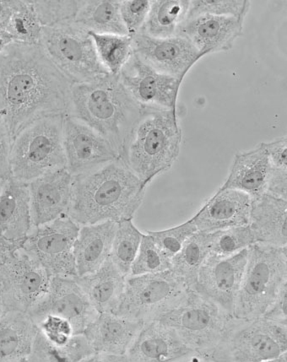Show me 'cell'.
<instances>
[{
	"label": "cell",
	"mask_w": 287,
	"mask_h": 362,
	"mask_svg": "<svg viewBox=\"0 0 287 362\" xmlns=\"http://www.w3.org/2000/svg\"><path fill=\"white\" fill-rule=\"evenodd\" d=\"M13 139L11 135L0 119V180L6 181L11 177V153Z\"/></svg>",
	"instance_id": "obj_44"
},
{
	"label": "cell",
	"mask_w": 287,
	"mask_h": 362,
	"mask_svg": "<svg viewBox=\"0 0 287 362\" xmlns=\"http://www.w3.org/2000/svg\"><path fill=\"white\" fill-rule=\"evenodd\" d=\"M234 320L219 305L190 289L180 303L156 320L176 331L194 351L191 358L204 361L223 342Z\"/></svg>",
	"instance_id": "obj_6"
},
{
	"label": "cell",
	"mask_w": 287,
	"mask_h": 362,
	"mask_svg": "<svg viewBox=\"0 0 287 362\" xmlns=\"http://www.w3.org/2000/svg\"><path fill=\"white\" fill-rule=\"evenodd\" d=\"M52 276L23 250L8 252L0 263V295L6 311L28 313L49 290Z\"/></svg>",
	"instance_id": "obj_12"
},
{
	"label": "cell",
	"mask_w": 287,
	"mask_h": 362,
	"mask_svg": "<svg viewBox=\"0 0 287 362\" xmlns=\"http://www.w3.org/2000/svg\"><path fill=\"white\" fill-rule=\"evenodd\" d=\"M11 251H8L6 250H4L3 247H0V263L6 258V256L7 255L8 252Z\"/></svg>",
	"instance_id": "obj_50"
},
{
	"label": "cell",
	"mask_w": 287,
	"mask_h": 362,
	"mask_svg": "<svg viewBox=\"0 0 287 362\" xmlns=\"http://www.w3.org/2000/svg\"><path fill=\"white\" fill-rule=\"evenodd\" d=\"M33 6L42 28L71 23L75 21L83 0L47 1L32 0Z\"/></svg>",
	"instance_id": "obj_38"
},
{
	"label": "cell",
	"mask_w": 287,
	"mask_h": 362,
	"mask_svg": "<svg viewBox=\"0 0 287 362\" xmlns=\"http://www.w3.org/2000/svg\"><path fill=\"white\" fill-rule=\"evenodd\" d=\"M143 325L142 322L114 313H101L87 327L84 334L95 352L125 355Z\"/></svg>",
	"instance_id": "obj_23"
},
{
	"label": "cell",
	"mask_w": 287,
	"mask_h": 362,
	"mask_svg": "<svg viewBox=\"0 0 287 362\" xmlns=\"http://www.w3.org/2000/svg\"><path fill=\"white\" fill-rule=\"evenodd\" d=\"M271 165L262 143L250 151L238 152L228 177L220 189H235L257 199L266 194Z\"/></svg>",
	"instance_id": "obj_24"
},
{
	"label": "cell",
	"mask_w": 287,
	"mask_h": 362,
	"mask_svg": "<svg viewBox=\"0 0 287 362\" xmlns=\"http://www.w3.org/2000/svg\"><path fill=\"white\" fill-rule=\"evenodd\" d=\"M134 54L160 72L184 81L204 55L188 39L178 36L156 38L140 33L133 37Z\"/></svg>",
	"instance_id": "obj_17"
},
{
	"label": "cell",
	"mask_w": 287,
	"mask_h": 362,
	"mask_svg": "<svg viewBox=\"0 0 287 362\" xmlns=\"http://www.w3.org/2000/svg\"><path fill=\"white\" fill-rule=\"evenodd\" d=\"M120 4L121 0H83L74 23L89 33L128 36Z\"/></svg>",
	"instance_id": "obj_29"
},
{
	"label": "cell",
	"mask_w": 287,
	"mask_h": 362,
	"mask_svg": "<svg viewBox=\"0 0 287 362\" xmlns=\"http://www.w3.org/2000/svg\"><path fill=\"white\" fill-rule=\"evenodd\" d=\"M122 83L141 107L177 109L182 82L156 71L133 54L120 72Z\"/></svg>",
	"instance_id": "obj_16"
},
{
	"label": "cell",
	"mask_w": 287,
	"mask_h": 362,
	"mask_svg": "<svg viewBox=\"0 0 287 362\" xmlns=\"http://www.w3.org/2000/svg\"><path fill=\"white\" fill-rule=\"evenodd\" d=\"M19 4L20 0H0V28L10 20Z\"/></svg>",
	"instance_id": "obj_48"
},
{
	"label": "cell",
	"mask_w": 287,
	"mask_h": 362,
	"mask_svg": "<svg viewBox=\"0 0 287 362\" xmlns=\"http://www.w3.org/2000/svg\"><path fill=\"white\" fill-rule=\"evenodd\" d=\"M286 283V247L254 244L249 248L233 316L245 320L262 317Z\"/></svg>",
	"instance_id": "obj_5"
},
{
	"label": "cell",
	"mask_w": 287,
	"mask_h": 362,
	"mask_svg": "<svg viewBox=\"0 0 287 362\" xmlns=\"http://www.w3.org/2000/svg\"><path fill=\"white\" fill-rule=\"evenodd\" d=\"M73 85L40 45L7 46L0 54V119L12 139L34 122L67 115Z\"/></svg>",
	"instance_id": "obj_1"
},
{
	"label": "cell",
	"mask_w": 287,
	"mask_h": 362,
	"mask_svg": "<svg viewBox=\"0 0 287 362\" xmlns=\"http://www.w3.org/2000/svg\"><path fill=\"white\" fill-rule=\"evenodd\" d=\"M189 290L170 269L129 276L126 278L124 293L112 313L146 324L176 307Z\"/></svg>",
	"instance_id": "obj_10"
},
{
	"label": "cell",
	"mask_w": 287,
	"mask_h": 362,
	"mask_svg": "<svg viewBox=\"0 0 287 362\" xmlns=\"http://www.w3.org/2000/svg\"><path fill=\"white\" fill-rule=\"evenodd\" d=\"M182 137L177 109L143 107L126 139L120 158L148 186L175 163Z\"/></svg>",
	"instance_id": "obj_4"
},
{
	"label": "cell",
	"mask_w": 287,
	"mask_h": 362,
	"mask_svg": "<svg viewBox=\"0 0 287 362\" xmlns=\"http://www.w3.org/2000/svg\"><path fill=\"white\" fill-rule=\"evenodd\" d=\"M74 180L75 177L62 168L28 183L33 228L68 216Z\"/></svg>",
	"instance_id": "obj_18"
},
{
	"label": "cell",
	"mask_w": 287,
	"mask_h": 362,
	"mask_svg": "<svg viewBox=\"0 0 287 362\" xmlns=\"http://www.w3.org/2000/svg\"><path fill=\"white\" fill-rule=\"evenodd\" d=\"M245 21L230 16L203 15L185 20L178 29L204 56L228 52L243 35Z\"/></svg>",
	"instance_id": "obj_20"
},
{
	"label": "cell",
	"mask_w": 287,
	"mask_h": 362,
	"mask_svg": "<svg viewBox=\"0 0 287 362\" xmlns=\"http://www.w3.org/2000/svg\"><path fill=\"white\" fill-rule=\"evenodd\" d=\"M251 206L249 194L235 189H219L191 219L199 232L214 233L249 225Z\"/></svg>",
	"instance_id": "obj_22"
},
{
	"label": "cell",
	"mask_w": 287,
	"mask_h": 362,
	"mask_svg": "<svg viewBox=\"0 0 287 362\" xmlns=\"http://www.w3.org/2000/svg\"><path fill=\"white\" fill-rule=\"evenodd\" d=\"M35 322L56 316L71 325L74 334L84 333L99 313L95 310L75 277H52L46 294L28 312Z\"/></svg>",
	"instance_id": "obj_13"
},
{
	"label": "cell",
	"mask_w": 287,
	"mask_h": 362,
	"mask_svg": "<svg viewBox=\"0 0 287 362\" xmlns=\"http://www.w3.org/2000/svg\"><path fill=\"white\" fill-rule=\"evenodd\" d=\"M266 194L287 199V170L273 168L271 165Z\"/></svg>",
	"instance_id": "obj_47"
},
{
	"label": "cell",
	"mask_w": 287,
	"mask_h": 362,
	"mask_svg": "<svg viewBox=\"0 0 287 362\" xmlns=\"http://www.w3.org/2000/svg\"><path fill=\"white\" fill-rule=\"evenodd\" d=\"M33 228L28 183L11 177L0 194V247L20 250Z\"/></svg>",
	"instance_id": "obj_19"
},
{
	"label": "cell",
	"mask_w": 287,
	"mask_h": 362,
	"mask_svg": "<svg viewBox=\"0 0 287 362\" xmlns=\"http://www.w3.org/2000/svg\"><path fill=\"white\" fill-rule=\"evenodd\" d=\"M170 268L171 259L160 250L150 235L144 234L140 250L134 261L129 276L160 273L167 272Z\"/></svg>",
	"instance_id": "obj_36"
},
{
	"label": "cell",
	"mask_w": 287,
	"mask_h": 362,
	"mask_svg": "<svg viewBox=\"0 0 287 362\" xmlns=\"http://www.w3.org/2000/svg\"><path fill=\"white\" fill-rule=\"evenodd\" d=\"M6 308L4 307V303L1 298V295H0V317L3 316V314L6 313Z\"/></svg>",
	"instance_id": "obj_51"
},
{
	"label": "cell",
	"mask_w": 287,
	"mask_h": 362,
	"mask_svg": "<svg viewBox=\"0 0 287 362\" xmlns=\"http://www.w3.org/2000/svg\"><path fill=\"white\" fill-rule=\"evenodd\" d=\"M63 143L65 168L75 177L93 172L120 157L97 131L69 115L64 116Z\"/></svg>",
	"instance_id": "obj_14"
},
{
	"label": "cell",
	"mask_w": 287,
	"mask_h": 362,
	"mask_svg": "<svg viewBox=\"0 0 287 362\" xmlns=\"http://www.w3.org/2000/svg\"><path fill=\"white\" fill-rule=\"evenodd\" d=\"M151 8L149 0H121L120 12L128 36L141 32Z\"/></svg>",
	"instance_id": "obj_40"
},
{
	"label": "cell",
	"mask_w": 287,
	"mask_h": 362,
	"mask_svg": "<svg viewBox=\"0 0 287 362\" xmlns=\"http://www.w3.org/2000/svg\"><path fill=\"white\" fill-rule=\"evenodd\" d=\"M37 325L47 339L57 347L64 346L75 334L71 325L59 317L47 315L38 321Z\"/></svg>",
	"instance_id": "obj_42"
},
{
	"label": "cell",
	"mask_w": 287,
	"mask_h": 362,
	"mask_svg": "<svg viewBox=\"0 0 287 362\" xmlns=\"http://www.w3.org/2000/svg\"><path fill=\"white\" fill-rule=\"evenodd\" d=\"M286 325L263 317H235L223 342L204 361L275 362L287 351Z\"/></svg>",
	"instance_id": "obj_9"
},
{
	"label": "cell",
	"mask_w": 287,
	"mask_h": 362,
	"mask_svg": "<svg viewBox=\"0 0 287 362\" xmlns=\"http://www.w3.org/2000/svg\"><path fill=\"white\" fill-rule=\"evenodd\" d=\"M4 182H6V181L0 180V194H1V192H2V189H3V187L4 185Z\"/></svg>",
	"instance_id": "obj_52"
},
{
	"label": "cell",
	"mask_w": 287,
	"mask_h": 362,
	"mask_svg": "<svg viewBox=\"0 0 287 362\" xmlns=\"http://www.w3.org/2000/svg\"><path fill=\"white\" fill-rule=\"evenodd\" d=\"M287 200L264 194L252 199L250 226L256 242L284 247L287 244Z\"/></svg>",
	"instance_id": "obj_26"
},
{
	"label": "cell",
	"mask_w": 287,
	"mask_h": 362,
	"mask_svg": "<svg viewBox=\"0 0 287 362\" xmlns=\"http://www.w3.org/2000/svg\"><path fill=\"white\" fill-rule=\"evenodd\" d=\"M81 226L68 216L30 230L20 250L37 260L52 277H76L74 246Z\"/></svg>",
	"instance_id": "obj_11"
},
{
	"label": "cell",
	"mask_w": 287,
	"mask_h": 362,
	"mask_svg": "<svg viewBox=\"0 0 287 362\" xmlns=\"http://www.w3.org/2000/svg\"><path fill=\"white\" fill-rule=\"evenodd\" d=\"M75 278L95 310L101 313L115 311L124 293L127 276L108 258L95 272Z\"/></svg>",
	"instance_id": "obj_28"
},
{
	"label": "cell",
	"mask_w": 287,
	"mask_h": 362,
	"mask_svg": "<svg viewBox=\"0 0 287 362\" xmlns=\"http://www.w3.org/2000/svg\"><path fill=\"white\" fill-rule=\"evenodd\" d=\"M146 187L119 157L93 172L75 177L68 216L80 226L133 220Z\"/></svg>",
	"instance_id": "obj_2"
},
{
	"label": "cell",
	"mask_w": 287,
	"mask_h": 362,
	"mask_svg": "<svg viewBox=\"0 0 287 362\" xmlns=\"http://www.w3.org/2000/svg\"><path fill=\"white\" fill-rule=\"evenodd\" d=\"M39 45L74 84L110 75L100 62L89 32L74 21L42 28Z\"/></svg>",
	"instance_id": "obj_8"
},
{
	"label": "cell",
	"mask_w": 287,
	"mask_h": 362,
	"mask_svg": "<svg viewBox=\"0 0 287 362\" xmlns=\"http://www.w3.org/2000/svg\"><path fill=\"white\" fill-rule=\"evenodd\" d=\"M13 43V40L6 30L0 28V54L6 47Z\"/></svg>",
	"instance_id": "obj_49"
},
{
	"label": "cell",
	"mask_w": 287,
	"mask_h": 362,
	"mask_svg": "<svg viewBox=\"0 0 287 362\" xmlns=\"http://www.w3.org/2000/svg\"><path fill=\"white\" fill-rule=\"evenodd\" d=\"M211 255V233L197 230L171 259V272L189 289L197 284L199 269Z\"/></svg>",
	"instance_id": "obj_31"
},
{
	"label": "cell",
	"mask_w": 287,
	"mask_h": 362,
	"mask_svg": "<svg viewBox=\"0 0 287 362\" xmlns=\"http://www.w3.org/2000/svg\"><path fill=\"white\" fill-rule=\"evenodd\" d=\"M250 248V247H249ZM249 248L233 255H209L198 274L194 289L233 315L239 288L249 257Z\"/></svg>",
	"instance_id": "obj_15"
},
{
	"label": "cell",
	"mask_w": 287,
	"mask_h": 362,
	"mask_svg": "<svg viewBox=\"0 0 287 362\" xmlns=\"http://www.w3.org/2000/svg\"><path fill=\"white\" fill-rule=\"evenodd\" d=\"M104 68L112 76H119L134 54L133 37L119 35L89 33Z\"/></svg>",
	"instance_id": "obj_32"
},
{
	"label": "cell",
	"mask_w": 287,
	"mask_h": 362,
	"mask_svg": "<svg viewBox=\"0 0 287 362\" xmlns=\"http://www.w3.org/2000/svg\"><path fill=\"white\" fill-rule=\"evenodd\" d=\"M56 349L60 362H90L97 354L84 333L73 334L64 346Z\"/></svg>",
	"instance_id": "obj_41"
},
{
	"label": "cell",
	"mask_w": 287,
	"mask_h": 362,
	"mask_svg": "<svg viewBox=\"0 0 287 362\" xmlns=\"http://www.w3.org/2000/svg\"><path fill=\"white\" fill-rule=\"evenodd\" d=\"M193 355L176 331L159 320L144 324L127 352L134 362L189 361Z\"/></svg>",
	"instance_id": "obj_21"
},
{
	"label": "cell",
	"mask_w": 287,
	"mask_h": 362,
	"mask_svg": "<svg viewBox=\"0 0 287 362\" xmlns=\"http://www.w3.org/2000/svg\"><path fill=\"white\" fill-rule=\"evenodd\" d=\"M286 305L287 283L281 287V289L280 290L279 293L277 294L275 300H274L271 307L268 308V310L265 312L262 317L267 318L269 320L280 322V324L286 325Z\"/></svg>",
	"instance_id": "obj_46"
},
{
	"label": "cell",
	"mask_w": 287,
	"mask_h": 362,
	"mask_svg": "<svg viewBox=\"0 0 287 362\" xmlns=\"http://www.w3.org/2000/svg\"><path fill=\"white\" fill-rule=\"evenodd\" d=\"M250 6L251 2L247 0H193L190 1L186 20L211 15L236 17L245 21Z\"/></svg>",
	"instance_id": "obj_37"
},
{
	"label": "cell",
	"mask_w": 287,
	"mask_h": 362,
	"mask_svg": "<svg viewBox=\"0 0 287 362\" xmlns=\"http://www.w3.org/2000/svg\"><path fill=\"white\" fill-rule=\"evenodd\" d=\"M28 361L60 362L57 349L47 339L39 328L36 337L34 339Z\"/></svg>",
	"instance_id": "obj_43"
},
{
	"label": "cell",
	"mask_w": 287,
	"mask_h": 362,
	"mask_svg": "<svg viewBox=\"0 0 287 362\" xmlns=\"http://www.w3.org/2000/svg\"><path fill=\"white\" fill-rule=\"evenodd\" d=\"M262 145L272 167L287 170L286 136L278 138L271 142H262Z\"/></svg>",
	"instance_id": "obj_45"
},
{
	"label": "cell",
	"mask_w": 287,
	"mask_h": 362,
	"mask_svg": "<svg viewBox=\"0 0 287 362\" xmlns=\"http://www.w3.org/2000/svg\"><path fill=\"white\" fill-rule=\"evenodd\" d=\"M64 116L47 117L34 122L13 139L11 177L29 183L66 168L63 143Z\"/></svg>",
	"instance_id": "obj_7"
},
{
	"label": "cell",
	"mask_w": 287,
	"mask_h": 362,
	"mask_svg": "<svg viewBox=\"0 0 287 362\" xmlns=\"http://www.w3.org/2000/svg\"><path fill=\"white\" fill-rule=\"evenodd\" d=\"M117 226L112 221L81 226L74 246L77 277L95 272L110 258Z\"/></svg>",
	"instance_id": "obj_25"
},
{
	"label": "cell",
	"mask_w": 287,
	"mask_h": 362,
	"mask_svg": "<svg viewBox=\"0 0 287 362\" xmlns=\"http://www.w3.org/2000/svg\"><path fill=\"white\" fill-rule=\"evenodd\" d=\"M37 331L28 313H4L0 317V362L28 361Z\"/></svg>",
	"instance_id": "obj_27"
},
{
	"label": "cell",
	"mask_w": 287,
	"mask_h": 362,
	"mask_svg": "<svg viewBox=\"0 0 287 362\" xmlns=\"http://www.w3.org/2000/svg\"><path fill=\"white\" fill-rule=\"evenodd\" d=\"M197 232V226L190 219L180 226L159 232L148 230L147 234L154 240L160 250L172 259L180 252L187 240Z\"/></svg>",
	"instance_id": "obj_39"
},
{
	"label": "cell",
	"mask_w": 287,
	"mask_h": 362,
	"mask_svg": "<svg viewBox=\"0 0 287 362\" xmlns=\"http://www.w3.org/2000/svg\"><path fill=\"white\" fill-rule=\"evenodd\" d=\"M142 108L119 76L107 75L93 81L74 84L67 115L97 131L120 156Z\"/></svg>",
	"instance_id": "obj_3"
},
{
	"label": "cell",
	"mask_w": 287,
	"mask_h": 362,
	"mask_svg": "<svg viewBox=\"0 0 287 362\" xmlns=\"http://www.w3.org/2000/svg\"><path fill=\"white\" fill-rule=\"evenodd\" d=\"M144 234L133 220L119 222L112 241L110 259L125 276H129L132 264L140 250Z\"/></svg>",
	"instance_id": "obj_33"
},
{
	"label": "cell",
	"mask_w": 287,
	"mask_h": 362,
	"mask_svg": "<svg viewBox=\"0 0 287 362\" xmlns=\"http://www.w3.org/2000/svg\"><path fill=\"white\" fill-rule=\"evenodd\" d=\"M10 35L13 42L39 45L42 25L37 18L32 0H20L18 7L7 23L0 28Z\"/></svg>",
	"instance_id": "obj_34"
},
{
	"label": "cell",
	"mask_w": 287,
	"mask_h": 362,
	"mask_svg": "<svg viewBox=\"0 0 287 362\" xmlns=\"http://www.w3.org/2000/svg\"><path fill=\"white\" fill-rule=\"evenodd\" d=\"M189 0H151L142 33L156 38L176 36L188 16Z\"/></svg>",
	"instance_id": "obj_30"
},
{
	"label": "cell",
	"mask_w": 287,
	"mask_h": 362,
	"mask_svg": "<svg viewBox=\"0 0 287 362\" xmlns=\"http://www.w3.org/2000/svg\"><path fill=\"white\" fill-rule=\"evenodd\" d=\"M256 242L250 225L211 233V255L228 257L249 248Z\"/></svg>",
	"instance_id": "obj_35"
}]
</instances>
